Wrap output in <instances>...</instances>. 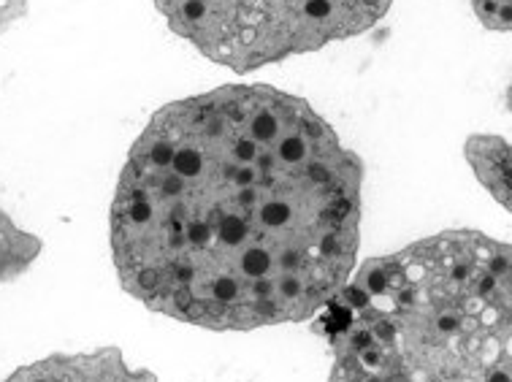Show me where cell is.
<instances>
[{
	"label": "cell",
	"instance_id": "6da1fadb",
	"mask_svg": "<svg viewBox=\"0 0 512 382\" xmlns=\"http://www.w3.org/2000/svg\"><path fill=\"white\" fill-rule=\"evenodd\" d=\"M364 168L334 128L274 87L168 103L112 201L122 288L212 331L301 323L353 274Z\"/></svg>",
	"mask_w": 512,
	"mask_h": 382
},
{
	"label": "cell",
	"instance_id": "7a4b0ae2",
	"mask_svg": "<svg viewBox=\"0 0 512 382\" xmlns=\"http://www.w3.org/2000/svg\"><path fill=\"white\" fill-rule=\"evenodd\" d=\"M315 317L328 382H512L510 244L420 239L366 261Z\"/></svg>",
	"mask_w": 512,
	"mask_h": 382
},
{
	"label": "cell",
	"instance_id": "3957f363",
	"mask_svg": "<svg viewBox=\"0 0 512 382\" xmlns=\"http://www.w3.org/2000/svg\"><path fill=\"white\" fill-rule=\"evenodd\" d=\"M168 28L247 74L374 28L391 0H155Z\"/></svg>",
	"mask_w": 512,
	"mask_h": 382
},
{
	"label": "cell",
	"instance_id": "277c9868",
	"mask_svg": "<svg viewBox=\"0 0 512 382\" xmlns=\"http://www.w3.org/2000/svg\"><path fill=\"white\" fill-rule=\"evenodd\" d=\"M3 382H158L147 369H133L117 347L87 353H55L19 366Z\"/></svg>",
	"mask_w": 512,
	"mask_h": 382
},
{
	"label": "cell",
	"instance_id": "5b68a950",
	"mask_svg": "<svg viewBox=\"0 0 512 382\" xmlns=\"http://www.w3.org/2000/svg\"><path fill=\"white\" fill-rule=\"evenodd\" d=\"M464 152L480 185L510 209V144L502 136H472Z\"/></svg>",
	"mask_w": 512,
	"mask_h": 382
},
{
	"label": "cell",
	"instance_id": "8992f818",
	"mask_svg": "<svg viewBox=\"0 0 512 382\" xmlns=\"http://www.w3.org/2000/svg\"><path fill=\"white\" fill-rule=\"evenodd\" d=\"M41 252V239L22 231L6 212H0V285L22 277Z\"/></svg>",
	"mask_w": 512,
	"mask_h": 382
},
{
	"label": "cell",
	"instance_id": "52a82bcc",
	"mask_svg": "<svg viewBox=\"0 0 512 382\" xmlns=\"http://www.w3.org/2000/svg\"><path fill=\"white\" fill-rule=\"evenodd\" d=\"M475 11L485 28L491 30H510L512 19V0H475Z\"/></svg>",
	"mask_w": 512,
	"mask_h": 382
},
{
	"label": "cell",
	"instance_id": "ba28073f",
	"mask_svg": "<svg viewBox=\"0 0 512 382\" xmlns=\"http://www.w3.org/2000/svg\"><path fill=\"white\" fill-rule=\"evenodd\" d=\"M28 11V0H6L3 6H0V30L11 25L14 19H19L22 14Z\"/></svg>",
	"mask_w": 512,
	"mask_h": 382
}]
</instances>
